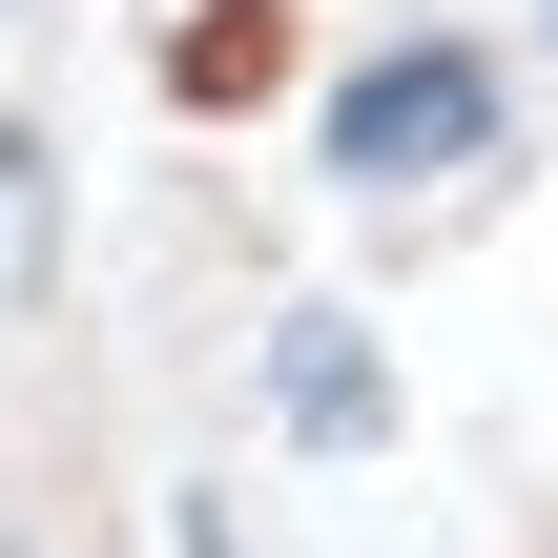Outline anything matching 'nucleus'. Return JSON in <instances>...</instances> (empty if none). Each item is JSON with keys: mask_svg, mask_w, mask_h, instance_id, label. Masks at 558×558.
Returning <instances> with one entry per match:
<instances>
[{"mask_svg": "<svg viewBox=\"0 0 558 558\" xmlns=\"http://www.w3.org/2000/svg\"><path fill=\"white\" fill-rule=\"evenodd\" d=\"M269 414H290L311 456H373V414H393V393H373V331L290 311V331H269Z\"/></svg>", "mask_w": 558, "mask_h": 558, "instance_id": "nucleus-2", "label": "nucleus"}, {"mask_svg": "<svg viewBox=\"0 0 558 558\" xmlns=\"http://www.w3.org/2000/svg\"><path fill=\"white\" fill-rule=\"evenodd\" d=\"M497 145V62H456V41H414V62H373L352 104H331V166L352 186H435V166H476Z\"/></svg>", "mask_w": 558, "mask_h": 558, "instance_id": "nucleus-1", "label": "nucleus"}]
</instances>
